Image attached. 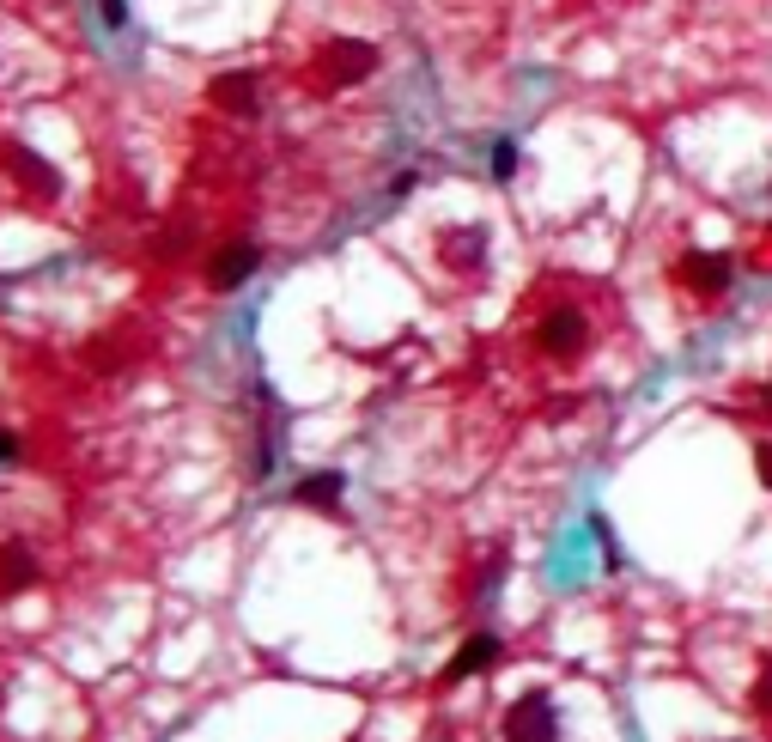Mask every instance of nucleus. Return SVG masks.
<instances>
[{"mask_svg":"<svg viewBox=\"0 0 772 742\" xmlns=\"http://www.w3.org/2000/svg\"><path fill=\"white\" fill-rule=\"evenodd\" d=\"M505 742H560V712L548 694H523L505 712Z\"/></svg>","mask_w":772,"mask_h":742,"instance_id":"1","label":"nucleus"},{"mask_svg":"<svg viewBox=\"0 0 772 742\" xmlns=\"http://www.w3.org/2000/svg\"><path fill=\"white\" fill-rule=\"evenodd\" d=\"M317 67H323L329 86H353V80H365V73L377 67V49L359 43V37H335V43L317 49Z\"/></svg>","mask_w":772,"mask_h":742,"instance_id":"2","label":"nucleus"},{"mask_svg":"<svg viewBox=\"0 0 772 742\" xmlns=\"http://www.w3.org/2000/svg\"><path fill=\"white\" fill-rule=\"evenodd\" d=\"M499 639L493 633H475V639H462L456 645V657L444 663V682H469V676H481V670H493V663H499Z\"/></svg>","mask_w":772,"mask_h":742,"instance_id":"3","label":"nucleus"},{"mask_svg":"<svg viewBox=\"0 0 772 742\" xmlns=\"http://www.w3.org/2000/svg\"><path fill=\"white\" fill-rule=\"evenodd\" d=\"M341 493H347V475L341 469H317V475H304L292 481V505H311V511H341Z\"/></svg>","mask_w":772,"mask_h":742,"instance_id":"4","label":"nucleus"},{"mask_svg":"<svg viewBox=\"0 0 772 742\" xmlns=\"http://www.w3.org/2000/svg\"><path fill=\"white\" fill-rule=\"evenodd\" d=\"M256 262H262V256H256L250 244H231V250H219V256H213V268H207V286H213V292H231V286H244V280L256 274Z\"/></svg>","mask_w":772,"mask_h":742,"instance_id":"5","label":"nucleus"},{"mask_svg":"<svg viewBox=\"0 0 772 742\" xmlns=\"http://www.w3.org/2000/svg\"><path fill=\"white\" fill-rule=\"evenodd\" d=\"M584 335H590V329H584V311H572V305L542 323V347H548L554 359H572V353L584 347Z\"/></svg>","mask_w":772,"mask_h":742,"instance_id":"6","label":"nucleus"},{"mask_svg":"<svg viewBox=\"0 0 772 742\" xmlns=\"http://www.w3.org/2000/svg\"><path fill=\"white\" fill-rule=\"evenodd\" d=\"M681 280H687L693 292H724V286H730V256H724V250H718V256H712V250H693V256L681 262Z\"/></svg>","mask_w":772,"mask_h":742,"instance_id":"7","label":"nucleus"},{"mask_svg":"<svg viewBox=\"0 0 772 742\" xmlns=\"http://www.w3.org/2000/svg\"><path fill=\"white\" fill-rule=\"evenodd\" d=\"M207 98L219 110H238V116H256V80L250 73H219V80L207 86Z\"/></svg>","mask_w":772,"mask_h":742,"instance_id":"8","label":"nucleus"},{"mask_svg":"<svg viewBox=\"0 0 772 742\" xmlns=\"http://www.w3.org/2000/svg\"><path fill=\"white\" fill-rule=\"evenodd\" d=\"M13 159H19V171H25V183H37L43 195H55V189H61V177H55V171H49L43 159H31V153H19V146H13Z\"/></svg>","mask_w":772,"mask_h":742,"instance_id":"9","label":"nucleus"},{"mask_svg":"<svg viewBox=\"0 0 772 742\" xmlns=\"http://www.w3.org/2000/svg\"><path fill=\"white\" fill-rule=\"evenodd\" d=\"M590 530H596V542H602V566H608V572H621V566H627V554H621V542L608 536V517H590Z\"/></svg>","mask_w":772,"mask_h":742,"instance_id":"10","label":"nucleus"},{"mask_svg":"<svg viewBox=\"0 0 772 742\" xmlns=\"http://www.w3.org/2000/svg\"><path fill=\"white\" fill-rule=\"evenodd\" d=\"M493 177H499V183H511V177H517V146H511V140H499V146H493Z\"/></svg>","mask_w":772,"mask_h":742,"instance_id":"11","label":"nucleus"},{"mask_svg":"<svg viewBox=\"0 0 772 742\" xmlns=\"http://www.w3.org/2000/svg\"><path fill=\"white\" fill-rule=\"evenodd\" d=\"M754 712H760V718H772V663H766L760 682H754Z\"/></svg>","mask_w":772,"mask_h":742,"instance_id":"12","label":"nucleus"},{"mask_svg":"<svg viewBox=\"0 0 772 742\" xmlns=\"http://www.w3.org/2000/svg\"><path fill=\"white\" fill-rule=\"evenodd\" d=\"M754 469H760V481L772 487V438H766V444H760V451H754Z\"/></svg>","mask_w":772,"mask_h":742,"instance_id":"13","label":"nucleus"},{"mask_svg":"<svg viewBox=\"0 0 772 742\" xmlns=\"http://www.w3.org/2000/svg\"><path fill=\"white\" fill-rule=\"evenodd\" d=\"M104 19H110V25H122V19H128V7H122V0H104Z\"/></svg>","mask_w":772,"mask_h":742,"instance_id":"14","label":"nucleus"}]
</instances>
